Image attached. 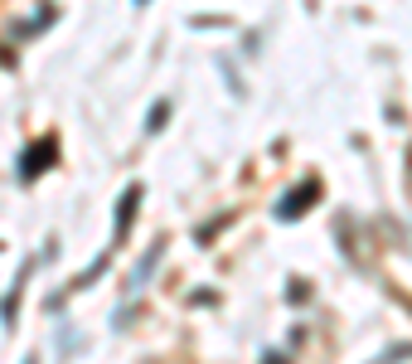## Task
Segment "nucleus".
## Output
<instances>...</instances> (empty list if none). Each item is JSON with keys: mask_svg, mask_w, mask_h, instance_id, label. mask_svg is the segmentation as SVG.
<instances>
[{"mask_svg": "<svg viewBox=\"0 0 412 364\" xmlns=\"http://www.w3.org/2000/svg\"><path fill=\"white\" fill-rule=\"evenodd\" d=\"M24 364H34V360H24Z\"/></svg>", "mask_w": 412, "mask_h": 364, "instance_id": "obj_1", "label": "nucleus"}]
</instances>
